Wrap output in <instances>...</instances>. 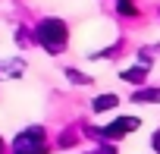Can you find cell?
<instances>
[{
  "label": "cell",
  "instance_id": "cell-8",
  "mask_svg": "<svg viewBox=\"0 0 160 154\" xmlns=\"http://www.w3.org/2000/svg\"><path fill=\"white\" fill-rule=\"evenodd\" d=\"M116 10L122 13V16H135L138 10H135V3H132V0H116Z\"/></svg>",
  "mask_w": 160,
  "mask_h": 154
},
{
  "label": "cell",
  "instance_id": "cell-7",
  "mask_svg": "<svg viewBox=\"0 0 160 154\" xmlns=\"http://www.w3.org/2000/svg\"><path fill=\"white\" fill-rule=\"evenodd\" d=\"M116 104H119L116 95H101V98H94V110H110V107H116Z\"/></svg>",
  "mask_w": 160,
  "mask_h": 154
},
{
  "label": "cell",
  "instance_id": "cell-1",
  "mask_svg": "<svg viewBox=\"0 0 160 154\" xmlns=\"http://www.w3.org/2000/svg\"><path fill=\"white\" fill-rule=\"evenodd\" d=\"M35 41L47 50V54H63L66 50V41H69V32L60 19H41L38 28H35Z\"/></svg>",
  "mask_w": 160,
  "mask_h": 154
},
{
  "label": "cell",
  "instance_id": "cell-10",
  "mask_svg": "<svg viewBox=\"0 0 160 154\" xmlns=\"http://www.w3.org/2000/svg\"><path fill=\"white\" fill-rule=\"evenodd\" d=\"M151 141H154V148H157V154H160V132H154V138H151Z\"/></svg>",
  "mask_w": 160,
  "mask_h": 154
},
{
  "label": "cell",
  "instance_id": "cell-3",
  "mask_svg": "<svg viewBox=\"0 0 160 154\" xmlns=\"http://www.w3.org/2000/svg\"><path fill=\"white\" fill-rule=\"evenodd\" d=\"M135 129H138V120H135V116H119L116 123H110L107 129H101V135H104V138H119V135L135 132Z\"/></svg>",
  "mask_w": 160,
  "mask_h": 154
},
{
  "label": "cell",
  "instance_id": "cell-2",
  "mask_svg": "<svg viewBox=\"0 0 160 154\" xmlns=\"http://www.w3.org/2000/svg\"><path fill=\"white\" fill-rule=\"evenodd\" d=\"M13 154H47L44 129H41V126H32V129L19 132L16 141H13Z\"/></svg>",
  "mask_w": 160,
  "mask_h": 154
},
{
  "label": "cell",
  "instance_id": "cell-11",
  "mask_svg": "<svg viewBox=\"0 0 160 154\" xmlns=\"http://www.w3.org/2000/svg\"><path fill=\"white\" fill-rule=\"evenodd\" d=\"M98 154H116V151H113V148H101Z\"/></svg>",
  "mask_w": 160,
  "mask_h": 154
},
{
  "label": "cell",
  "instance_id": "cell-6",
  "mask_svg": "<svg viewBox=\"0 0 160 154\" xmlns=\"http://www.w3.org/2000/svg\"><path fill=\"white\" fill-rule=\"evenodd\" d=\"M22 72V60H10V63H0V79H16V75Z\"/></svg>",
  "mask_w": 160,
  "mask_h": 154
},
{
  "label": "cell",
  "instance_id": "cell-4",
  "mask_svg": "<svg viewBox=\"0 0 160 154\" xmlns=\"http://www.w3.org/2000/svg\"><path fill=\"white\" fill-rule=\"evenodd\" d=\"M132 101H138V104H160V88H144V91L132 95Z\"/></svg>",
  "mask_w": 160,
  "mask_h": 154
},
{
  "label": "cell",
  "instance_id": "cell-5",
  "mask_svg": "<svg viewBox=\"0 0 160 154\" xmlns=\"http://www.w3.org/2000/svg\"><path fill=\"white\" fill-rule=\"evenodd\" d=\"M144 75H148V66H132V69H122V82H144Z\"/></svg>",
  "mask_w": 160,
  "mask_h": 154
},
{
  "label": "cell",
  "instance_id": "cell-9",
  "mask_svg": "<svg viewBox=\"0 0 160 154\" xmlns=\"http://www.w3.org/2000/svg\"><path fill=\"white\" fill-rule=\"evenodd\" d=\"M66 75H69V79H72L75 85H88V82H91V79H88V75H78L75 69H66Z\"/></svg>",
  "mask_w": 160,
  "mask_h": 154
}]
</instances>
